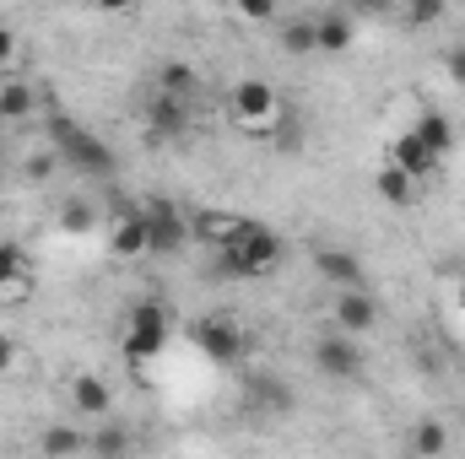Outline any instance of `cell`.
Wrapping results in <instances>:
<instances>
[{
	"mask_svg": "<svg viewBox=\"0 0 465 459\" xmlns=\"http://www.w3.org/2000/svg\"><path fill=\"white\" fill-rule=\"evenodd\" d=\"M406 130H411V135H417L433 157H450V151H455V124H450V114H444V109H422V114H417V124H406Z\"/></svg>",
	"mask_w": 465,
	"mask_h": 459,
	"instance_id": "2e32d148",
	"label": "cell"
},
{
	"mask_svg": "<svg viewBox=\"0 0 465 459\" xmlns=\"http://www.w3.org/2000/svg\"><path fill=\"white\" fill-rule=\"evenodd\" d=\"M71 405L82 411V416H93V422H109V411H114V389L104 384V373H71Z\"/></svg>",
	"mask_w": 465,
	"mask_h": 459,
	"instance_id": "7c38bea8",
	"label": "cell"
},
{
	"mask_svg": "<svg viewBox=\"0 0 465 459\" xmlns=\"http://www.w3.org/2000/svg\"><path fill=\"white\" fill-rule=\"evenodd\" d=\"M33 109H38V87L22 76H5L0 82V124H27Z\"/></svg>",
	"mask_w": 465,
	"mask_h": 459,
	"instance_id": "e0dca14e",
	"label": "cell"
},
{
	"mask_svg": "<svg viewBox=\"0 0 465 459\" xmlns=\"http://www.w3.org/2000/svg\"><path fill=\"white\" fill-rule=\"evenodd\" d=\"M173 336V314H168V303H157V298H141V303H130V314H124V356L141 367V362H152V356H163V346Z\"/></svg>",
	"mask_w": 465,
	"mask_h": 459,
	"instance_id": "277c9868",
	"label": "cell"
},
{
	"mask_svg": "<svg viewBox=\"0 0 465 459\" xmlns=\"http://www.w3.org/2000/svg\"><path fill=\"white\" fill-rule=\"evenodd\" d=\"M217 259H223L217 270L232 276V281H260V276H271V270L282 265V238L265 228V222H254V217H249L228 249H217Z\"/></svg>",
	"mask_w": 465,
	"mask_h": 459,
	"instance_id": "6da1fadb",
	"label": "cell"
},
{
	"mask_svg": "<svg viewBox=\"0 0 465 459\" xmlns=\"http://www.w3.org/2000/svg\"><path fill=\"white\" fill-rule=\"evenodd\" d=\"M282 49L287 54H314V16H292V22H282Z\"/></svg>",
	"mask_w": 465,
	"mask_h": 459,
	"instance_id": "cb8c5ba5",
	"label": "cell"
},
{
	"mask_svg": "<svg viewBox=\"0 0 465 459\" xmlns=\"http://www.w3.org/2000/svg\"><path fill=\"white\" fill-rule=\"evenodd\" d=\"M87 449L98 459H130V433L119 422H104L98 433H87Z\"/></svg>",
	"mask_w": 465,
	"mask_h": 459,
	"instance_id": "603a6c76",
	"label": "cell"
},
{
	"mask_svg": "<svg viewBox=\"0 0 465 459\" xmlns=\"http://www.w3.org/2000/svg\"><path fill=\"white\" fill-rule=\"evenodd\" d=\"M190 341L201 346L212 362H238V356L249 351V330L232 319L228 308H217V314H201V319L190 325Z\"/></svg>",
	"mask_w": 465,
	"mask_h": 459,
	"instance_id": "5b68a950",
	"label": "cell"
},
{
	"mask_svg": "<svg viewBox=\"0 0 465 459\" xmlns=\"http://www.w3.org/2000/svg\"><path fill=\"white\" fill-rule=\"evenodd\" d=\"M314 276L341 292H362V259L351 249H314Z\"/></svg>",
	"mask_w": 465,
	"mask_h": 459,
	"instance_id": "5bb4252c",
	"label": "cell"
},
{
	"mask_svg": "<svg viewBox=\"0 0 465 459\" xmlns=\"http://www.w3.org/2000/svg\"><path fill=\"white\" fill-rule=\"evenodd\" d=\"M228 119L243 135H276V124H282V93L265 76H243V82H232V93H228Z\"/></svg>",
	"mask_w": 465,
	"mask_h": 459,
	"instance_id": "7a4b0ae2",
	"label": "cell"
},
{
	"mask_svg": "<svg viewBox=\"0 0 465 459\" xmlns=\"http://www.w3.org/2000/svg\"><path fill=\"white\" fill-rule=\"evenodd\" d=\"M384 162H390V168H401L406 179H417V184H422V179H433V173H439V162H444V157H433V151H428L411 130H401V135L390 141V157H384Z\"/></svg>",
	"mask_w": 465,
	"mask_h": 459,
	"instance_id": "8fae6325",
	"label": "cell"
},
{
	"mask_svg": "<svg viewBox=\"0 0 465 459\" xmlns=\"http://www.w3.org/2000/svg\"><path fill=\"white\" fill-rule=\"evenodd\" d=\"M141 217H146V243H152V254H179L195 232H190V211H179L168 195H152V200H141Z\"/></svg>",
	"mask_w": 465,
	"mask_h": 459,
	"instance_id": "8992f818",
	"label": "cell"
},
{
	"mask_svg": "<svg viewBox=\"0 0 465 459\" xmlns=\"http://www.w3.org/2000/svg\"><path fill=\"white\" fill-rule=\"evenodd\" d=\"M33 292V254L16 238H0V298H27Z\"/></svg>",
	"mask_w": 465,
	"mask_h": 459,
	"instance_id": "4fadbf2b",
	"label": "cell"
},
{
	"mask_svg": "<svg viewBox=\"0 0 465 459\" xmlns=\"http://www.w3.org/2000/svg\"><path fill=\"white\" fill-rule=\"evenodd\" d=\"M351 44H357V16L351 11H341V5L314 11V49L320 54H347Z\"/></svg>",
	"mask_w": 465,
	"mask_h": 459,
	"instance_id": "9c48e42d",
	"label": "cell"
},
{
	"mask_svg": "<svg viewBox=\"0 0 465 459\" xmlns=\"http://www.w3.org/2000/svg\"><path fill=\"white\" fill-rule=\"evenodd\" d=\"M11 367H16V341H11V336L0 330V378H5Z\"/></svg>",
	"mask_w": 465,
	"mask_h": 459,
	"instance_id": "f546056e",
	"label": "cell"
},
{
	"mask_svg": "<svg viewBox=\"0 0 465 459\" xmlns=\"http://www.w3.org/2000/svg\"><path fill=\"white\" fill-rule=\"evenodd\" d=\"M439 16H444V5H439V0H422V5H406V11H401V22H406V27H428V22H439Z\"/></svg>",
	"mask_w": 465,
	"mask_h": 459,
	"instance_id": "d4e9b609",
	"label": "cell"
},
{
	"mask_svg": "<svg viewBox=\"0 0 465 459\" xmlns=\"http://www.w3.org/2000/svg\"><path fill=\"white\" fill-rule=\"evenodd\" d=\"M373 325H379V303H373V292H368V287H362V292H341V298H336V330H341V336L362 341Z\"/></svg>",
	"mask_w": 465,
	"mask_h": 459,
	"instance_id": "9a60e30c",
	"label": "cell"
},
{
	"mask_svg": "<svg viewBox=\"0 0 465 459\" xmlns=\"http://www.w3.org/2000/svg\"><path fill=\"white\" fill-rule=\"evenodd\" d=\"M141 124H146V141H179L195 124V103L168 98V93H152L146 109H141Z\"/></svg>",
	"mask_w": 465,
	"mask_h": 459,
	"instance_id": "52a82bcc",
	"label": "cell"
},
{
	"mask_svg": "<svg viewBox=\"0 0 465 459\" xmlns=\"http://www.w3.org/2000/svg\"><path fill=\"white\" fill-rule=\"evenodd\" d=\"M16 54H22V38H16V27H5V22H0V71H5V65H16Z\"/></svg>",
	"mask_w": 465,
	"mask_h": 459,
	"instance_id": "83f0119b",
	"label": "cell"
},
{
	"mask_svg": "<svg viewBox=\"0 0 465 459\" xmlns=\"http://www.w3.org/2000/svg\"><path fill=\"white\" fill-rule=\"evenodd\" d=\"M444 71H450L455 87H465V44H450V49H444Z\"/></svg>",
	"mask_w": 465,
	"mask_h": 459,
	"instance_id": "f1b7e54d",
	"label": "cell"
},
{
	"mask_svg": "<svg viewBox=\"0 0 465 459\" xmlns=\"http://www.w3.org/2000/svg\"><path fill=\"white\" fill-rule=\"evenodd\" d=\"M38 449H44V459H76L82 449H87V433L71 427V422H54V427H44Z\"/></svg>",
	"mask_w": 465,
	"mask_h": 459,
	"instance_id": "44dd1931",
	"label": "cell"
},
{
	"mask_svg": "<svg viewBox=\"0 0 465 459\" xmlns=\"http://www.w3.org/2000/svg\"><path fill=\"white\" fill-rule=\"evenodd\" d=\"M195 87H201V71H195V65H184V60H168V65H157V82H152V93H168V98H184V103H195Z\"/></svg>",
	"mask_w": 465,
	"mask_h": 459,
	"instance_id": "ffe728a7",
	"label": "cell"
},
{
	"mask_svg": "<svg viewBox=\"0 0 465 459\" xmlns=\"http://www.w3.org/2000/svg\"><path fill=\"white\" fill-rule=\"evenodd\" d=\"M411 454H417V459H444V454H450V427H444V422H433V416H428V422H417V427H411Z\"/></svg>",
	"mask_w": 465,
	"mask_h": 459,
	"instance_id": "7402d4cb",
	"label": "cell"
},
{
	"mask_svg": "<svg viewBox=\"0 0 465 459\" xmlns=\"http://www.w3.org/2000/svg\"><path fill=\"white\" fill-rule=\"evenodd\" d=\"M243 222H249V217H238V211H195V217H190V232H195L201 243H212V249H228Z\"/></svg>",
	"mask_w": 465,
	"mask_h": 459,
	"instance_id": "ac0fdd59",
	"label": "cell"
},
{
	"mask_svg": "<svg viewBox=\"0 0 465 459\" xmlns=\"http://www.w3.org/2000/svg\"><path fill=\"white\" fill-rule=\"evenodd\" d=\"M314 367L325 373V378H336V384H351V378H362V346L351 341V336H320L314 341Z\"/></svg>",
	"mask_w": 465,
	"mask_h": 459,
	"instance_id": "ba28073f",
	"label": "cell"
},
{
	"mask_svg": "<svg viewBox=\"0 0 465 459\" xmlns=\"http://www.w3.org/2000/svg\"><path fill=\"white\" fill-rule=\"evenodd\" d=\"M49 146H54V157H60L65 168H76V173H114V151H109L93 130H82L71 114L49 119Z\"/></svg>",
	"mask_w": 465,
	"mask_h": 459,
	"instance_id": "3957f363",
	"label": "cell"
},
{
	"mask_svg": "<svg viewBox=\"0 0 465 459\" xmlns=\"http://www.w3.org/2000/svg\"><path fill=\"white\" fill-rule=\"evenodd\" d=\"M54 168H60V157H54V146H49V151H38V157H27V168H22V173H27V184H44V179H49Z\"/></svg>",
	"mask_w": 465,
	"mask_h": 459,
	"instance_id": "484cf974",
	"label": "cell"
},
{
	"mask_svg": "<svg viewBox=\"0 0 465 459\" xmlns=\"http://www.w3.org/2000/svg\"><path fill=\"white\" fill-rule=\"evenodd\" d=\"M460 308H465V281H460Z\"/></svg>",
	"mask_w": 465,
	"mask_h": 459,
	"instance_id": "4dcf8cb0",
	"label": "cell"
},
{
	"mask_svg": "<svg viewBox=\"0 0 465 459\" xmlns=\"http://www.w3.org/2000/svg\"><path fill=\"white\" fill-rule=\"evenodd\" d=\"M109 249H114V259H141V254H152L141 206H119L114 211V222H109Z\"/></svg>",
	"mask_w": 465,
	"mask_h": 459,
	"instance_id": "30bf717a",
	"label": "cell"
},
{
	"mask_svg": "<svg viewBox=\"0 0 465 459\" xmlns=\"http://www.w3.org/2000/svg\"><path fill=\"white\" fill-rule=\"evenodd\" d=\"M60 217H65V232H87L93 228V206H87V200H71Z\"/></svg>",
	"mask_w": 465,
	"mask_h": 459,
	"instance_id": "4316f807",
	"label": "cell"
},
{
	"mask_svg": "<svg viewBox=\"0 0 465 459\" xmlns=\"http://www.w3.org/2000/svg\"><path fill=\"white\" fill-rule=\"evenodd\" d=\"M373 190H379V200H384V206H395V211H411V206H417V195H422V184H417V179H406V173H401V168H390V162L373 173Z\"/></svg>",
	"mask_w": 465,
	"mask_h": 459,
	"instance_id": "d6986e66",
	"label": "cell"
}]
</instances>
